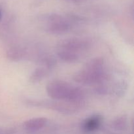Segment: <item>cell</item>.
Wrapping results in <instances>:
<instances>
[{"instance_id": "obj_2", "label": "cell", "mask_w": 134, "mask_h": 134, "mask_svg": "<svg viewBox=\"0 0 134 134\" xmlns=\"http://www.w3.org/2000/svg\"><path fill=\"white\" fill-rule=\"evenodd\" d=\"M104 60L102 58H95L86 63L80 71L75 75L73 79L82 85L99 84L106 79Z\"/></svg>"}, {"instance_id": "obj_5", "label": "cell", "mask_w": 134, "mask_h": 134, "mask_svg": "<svg viewBox=\"0 0 134 134\" xmlns=\"http://www.w3.org/2000/svg\"><path fill=\"white\" fill-rule=\"evenodd\" d=\"M70 25L68 22L60 16H54L49 20L47 25V31L54 35H61L68 32Z\"/></svg>"}, {"instance_id": "obj_12", "label": "cell", "mask_w": 134, "mask_h": 134, "mask_svg": "<svg viewBox=\"0 0 134 134\" xmlns=\"http://www.w3.org/2000/svg\"><path fill=\"white\" fill-rule=\"evenodd\" d=\"M0 134H6V133L1 128H0Z\"/></svg>"}, {"instance_id": "obj_10", "label": "cell", "mask_w": 134, "mask_h": 134, "mask_svg": "<svg viewBox=\"0 0 134 134\" xmlns=\"http://www.w3.org/2000/svg\"><path fill=\"white\" fill-rule=\"evenodd\" d=\"M47 74V69L43 68H37L34 70L30 77V81L32 83H37L46 77Z\"/></svg>"}, {"instance_id": "obj_3", "label": "cell", "mask_w": 134, "mask_h": 134, "mask_svg": "<svg viewBox=\"0 0 134 134\" xmlns=\"http://www.w3.org/2000/svg\"><path fill=\"white\" fill-rule=\"evenodd\" d=\"M26 103L34 107L48 109L65 115H71L82 108V105L77 104L68 101L61 100H34L27 99Z\"/></svg>"}, {"instance_id": "obj_4", "label": "cell", "mask_w": 134, "mask_h": 134, "mask_svg": "<svg viewBox=\"0 0 134 134\" xmlns=\"http://www.w3.org/2000/svg\"><path fill=\"white\" fill-rule=\"evenodd\" d=\"M89 41L81 38H69L59 43L58 48L67 50L80 54L81 52L86 51L90 47Z\"/></svg>"}, {"instance_id": "obj_6", "label": "cell", "mask_w": 134, "mask_h": 134, "mask_svg": "<svg viewBox=\"0 0 134 134\" xmlns=\"http://www.w3.org/2000/svg\"><path fill=\"white\" fill-rule=\"evenodd\" d=\"M48 119L44 117H37L29 119L23 123V127L30 133L37 132L44 128L47 124Z\"/></svg>"}, {"instance_id": "obj_7", "label": "cell", "mask_w": 134, "mask_h": 134, "mask_svg": "<svg viewBox=\"0 0 134 134\" xmlns=\"http://www.w3.org/2000/svg\"><path fill=\"white\" fill-rule=\"evenodd\" d=\"M102 120L103 117L100 115H95L90 116L82 122V130L88 133L95 132L101 126Z\"/></svg>"}, {"instance_id": "obj_13", "label": "cell", "mask_w": 134, "mask_h": 134, "mask_svg": "<svg viewBox=\"0 0 134 134\" xmlns=\"http://www.w3.org/2000/svg\"><path fill=\"white\" fill-rule=\"evenodd\" d=\"M1 18H2V11H1V9H0V20H1Z\"/></svg>"}, {"instance_id": "obj_9", "label": "cell", "mask_w": 134, "mask_h": 134, "mask_svg": "<svg viewBox=\"0 0 134 134\" xmlns=\"http://www.w3.org/2000/svg\"><path fill=\"white\" fill-rule=\"evenodd\" d=\"M26 52L21 48L14 47L9 49L7 52V56L13 61H19L24 58Z\"/></svg>"}, {"instance_id": "obj_11", "label": "cell", "mask_w": 134, "mask_h": 134, "mask_svg": "<svg viewBox=\"0 0 134 134\" xmlns=\"http://www.w3.org/2000/svg\"><path fill=\"white\" fill-rule=\"evenodd\" d=\"M128 124V119L125 115L119 116L115 119L112 122V127L117 131H122L125 130Z\"/></svg>"}, {"instance_id": "obj_1", "label": "cell", "mask_w": 134, "mask_h": 134, "mask_svg": "<svg viewBox=\"0 0 134 134\" xmlns=\"http://www.w3.org/2000/svg\"><path fill=\"white\" fill-rule=\"evenodd\" d=\"M47 92L48 96L55 100L68 101L84 105L85 92L79 87L69 85L60 80H54L47 85Z\"/></svg>"}, {"instance_id": "obj_8", "label": "cell", "mask_w": 134, "mask_h": 134, "mask_svg": "<svg viewBox=\"0 0 134 134\" xmlns=\"http://www.w3.org/2000/svg\"><path fill=\"white\" fill-rule=\"evenodd\" d=\"M57 55L60 60L68 63L75 62L80 58V54H79L60 48H58Z\"/></svg>"}]
</instances>
